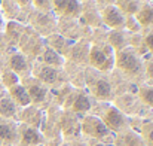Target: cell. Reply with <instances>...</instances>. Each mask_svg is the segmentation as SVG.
I'll list each match as a JSON object with an SVG mask.
<instances>
[{"instance_id":"obj_12","label":"cell","mask_w":153,"mask_h":146,"mask_svg":"<svg viewBox=\"0 0 153 146\" xmlns=\"http://www.w3.org/2000/svg\"><path fill=\"white\" fill-rule=\"evenodd\" d=\"M73 109L76 112H86L91 109V101L86 96H77L74 100V104H73Z\"/></svg>"},{"instance_id":"obj_23","label":"cell","mask_w":153,"mask_h":146,"mask_svg":"<svg viewBox=\"0 0 153 146\" xmlns=\"http://www.w3.org/2000/svg\"><path fill=\"white\" fill-rule=\"evenodd\" d=\"M147 73H149V76L153 79V63H150V64L147 66Z\"/></svg>"},{"instance_id":"obj_13","label":"cell","mask_w":153,"mask_h":146,"mask_svg":"<svg viewBox=\"0 0 153 146\" xmlns=\"http://www.w3.org/2000/svg\"><path fill=\"white\" fill-rule=\"evenodd\" d=\"M10 67L15 70V72H24L27 69V63H25V58L19 54L13 55L10 58Z\"/></svg>"},{"instance_id":"obj_22","label":"cell","mask_w":153,"mask_h":146,"mask_svg":"<svg viewBox=\"0 0 153 146\" xmlns=\"http://www.w3.org/2000/svg\"><path fill=\"white\" fill-rule=\"evenodd\" d=\"M64 1H65V0H53V3H55V6H56L58 9H61V7H62Z\"/></svg>"},{"instance_id":"obj_14","label":"cell","mask_w":153,"mask_h":146,"mask_svg":"<svg viewBox=\"0 0 153 146\" xmlns=\"http://www.w3.org/2000/svg\"><path fill=\"white\" fill-rule=\"evenodd\" d=\"M43 60H45V63L55 64V66H58V64L62 63V58L59 57V54H58L55 49H46L45 54H43Z\"/></svg>"},{"instance_id":"obj_1","label":"cell","mask_w":153,"mask_h":146,"mask_svg":"<svg viewBox=\"0 0 153 146\" xmlns=\"http://www.w3.org/2000/svg\"><path fill=\"white\" fill-rule=\"evenodd\" d=\"M117 66L123 72L131 73V75L140 72V67H141L140 60L137 58V55L132 51H122L117 57Z\"/></svg>"},{"instance_id":"obj_7","label":"cell","mask_w":153,"mask_h":146,"mask_svg":"<svg viewBox=\"0 0 153 146\" xmlns=\"http://www.w3.org/2000/svg\"><path fill=\"white\" fill-rule=\"evenodd\" d=\"M22 140H24L27 145H37V143H40L42 137H40V134H39L37 130L28 127V128H25L24 133H22Z\"/></svg>"},{"instance_id":"obj_2","label":"cell","mask_w":153,"mask_h":146,"mask_svg":"<svg viewBox=\"0 0 153 146\" xmlns=\"http://www.w3.org/2000/svg\"><path fill=\"white\" fill-rule=\"evenodd\" d=\"M83 130L85 133L94 136V137H104L108 134V128L104 124V121L97 116H88L83 122Z\"/></svg>"},{"instance_id":"obj_16","label":"cell","mask_w":153,"mask_h":146,"mask_svg":"<svg viewBox=\"0 0 153 146\" xmlns=\"http://www.w3.org/2000/svg\"><path fill=\"white\" fill-rule=\"evenodd\" d=\"M61 9L65 13H76L79 10V3H77V0H65Z\"/></svg>"},{"instance_id":"obj_6","label":"cell","mask_w":153,"mask_h":146,"mask_svg":"<svg viewBox=\"0 0 153 146\" xmlns=\"http://www.w3.org/2000/svg\"><path fill=\"white\" fill-rule=\"evenodd\" d=\"M91 63L97 67H104L108 61H107V54L104 52V49L100 48H92L91 49Z\"/></svg>"},{"instance_id":"obj_19","label":"cell","mask_w":153,"mask_h":146,"mask_svg":"<svg viewBox=\"0 0 153 146\" xmlns=\"http://www.w3.org/2000/svg\"><path fill=\"white\" fill-rule=\"evenodd\" d=\"M140 21H143V22H150L153 21V12L152 10H144L141 15H140Z\"/></svg>"},{"instance_id":"obj_21","label":"cell","mask_w":153,"mask_h":146,"mask_svg":"<svg viewBox=\"0 0 153 146\" xmlns=\"http://www.w3.org/2000/svg\"><path fill=\"white\" fill-rule=\"evenodd\" d=\"M146 45H147V48L152 49L153 51V34H149L147 37H146Z\"/></svg>"},{"instance_id":"obj_15","label":"cell","mask_w":153,"mask_h":146,"mask_svg":"<svg viewBox=\"0 0 153 146\" xmlns=\"http://www.w3.org/2000/svg\"><path fill=\"white\" fill-rule=\"evenodd\" d=\"M0 139L3 140H13L15 139V130L9 124H0Z\"/></svg>"},{"instance_id":"obj_10","label":"cell","mask_w":153,"mask_h":146,"mask_svg":"<svg viewBox=\"0 0 153 146\" xmlns=\"http://www.w3.org/2000/svg\"><path fill=\"white\" fill-rule=\"evenodd\" d=\"M0 113L3 116H7V118L15 115V104L10 98H3L0 101Z\"/></svg>"},{"instance_id":"obj_20","label":"cell","mask_w":153,"mask_h":146,"mask_svg":"<svg viewBox=\"0 0 153 146\" xmlns=\"http://www.w3.org/2000/svg\"><path fill=\"white\" fill-rule=\"evenodd\" d=\"M4 81H6V84H7V82H9V84L12 82V84H15V85H16V82H18V79L15 78V75H4Z\"/></svg>"},{"instance_id":"obj_24","label":"cell","mask_w":153,"mask_h":146,"mask_svg":"<svg viewBox=\"0 0 153 146\" xmlns=\"http://www.w3.org/2000/svg\"><path fill=\"white\" fill-rule=\"evenodd\" d=\"M36 3H37L39 6H46V4H48V0H36Z\"/></svg>"},{"instance_id":"obj_4","label":"cell","mask_w":153,"mask_h":146,"mask_svg":"<svg viewBox=\"0 0 153 146\" xmlns=\"http://www.w3.org/2000/svg\"><path fill=\"white\" fill-rule=\"evenodd\" d=\"M104 18H105L107 24L111 25V27H119V25L123 24V16H122L120 10H119L117 7H114V6L105 9V12H104Z\"/></svg>"},{"instance_id":"obj_18","label":"cell","mask_w":153,"mask_h":146,"mask_svg":"<svg viewBox=\"0 0 153 146\" xmlns=\"http://www.w3.org/2000/svg\"><path fill=\"white\" fill-rule=\"evenodd\" d=\"M141 97L149 106L153 107V88H143L141 90Z\"/></svg>"},{"instance_id":"obj_5","label":"cell","mask_w":153,"mask_h":146,"mask_svg":"<svg viewBox=\"0 0 153 146\" xmlns=\"http://www.w3.org/2000/svg\"><path fill=\"white\" fill-rule=\"evenodd\" d=\"M10 93H12V97L15 98L21 106H28V104H30L31 100H30V96H28V93H27V90H25L24 87L15 85V87H12Z\"/></svg>"},{"instance_id":"obj_17","label":"cell","mask_w":153,"mask_h":146,"mask_svg":"<svg viewBox=\"0 0 153 146\" xmlns=\"http://www.w3.org/2000/svg\"><path fill=\"white\" fill-rule=\"evenodd\" d=\"M123 42H125V39H123V36H122L119 31L110 33V43H111L114 48H120V46L123 45Z\"/></svg>"},{"instance_id":"obj_9","label":"cell","mask_w":153,"mask_h":146,"mask_svg":"<svg viewBox=\"0 0 153 146\" xmlns=\"http://www.w3.org/2000/svg\"><path fill=\"white\" fill-rule=\"evenodd\" d=\"M95 94L100 98L110 97V94H111V87H110V84H108L105 79H100V81L97 82V85H95Z\"/></svg>"},{"instance_id":"obj_3","label":"cell","mask_w":153,"mask_h":146,"mask_svg":"<svg viewBox=\"0 0 153 146\" xmlns=\"http://www.w3.org/2000/svg\"><path fill=\"white\" fill-rule=\"evenodd\" d=\"M123 122H125V121H123V115H122L117 109L110 107V110H108L107 115H105V121H104V124L107 125V128L119 130V128H122Z\"/></svg>"},{"instance_id":"obj_26","label":"cell","mask_w":153,"mask_h":146,"mask_svg":"<svg viewBox=\"0 0 153 146\" xmlns=\"http://www.w3.org/2000/svg\"><path fill=\"white\" fill-rule=\"evenodd\" d=\"M95 146H104V145H102V143H97V145H95Z\"/></svg>"},{"instance_id":"obj_25","label":"cell","mask_w":153,"mask_h":146,"mask_svg":"<svg viewBox=\"0 0 153 146\" xmlns=\"http://www.w3.org/2000/svg\"><path fill=\"white\" fill-rule=\"evenodd\" d=\"M147 136H149V140H150V142L153 143V128L150 130V131H149V134H147Z\"/></svg>"},{"instance_id":"obj_11","label":"cell","mask_w":153,"mask_h":146,"mask_svg":"<svg viewBox=\"0 0 153 146\" xmlns=\"http://www.w3.org/2000/svg\"><path fill=\"white\" fill-rule=\"evenodd\" d=\"M40 79L43 81V82H46V84H53L56 79H58V73H56V70L55 69H52V67H43L42 70H40Z\"/></svg>"},{"instance_id":"obj_8","label":"cell","mask_w":153,"mask_h":146,"mask_svg":"<svg viewBox=\"0 0 153 146\" xmlns=\"http://www.w3.org/2000/svg\"><path fill=\"white\" fill-rule=\"evenodd\" d=\"M28 96H30V100L36 101V103H40L43 101L45 97H46V90L43 87H39V85H31L28 90H27Z\"/></svg>"}]
</instances>
